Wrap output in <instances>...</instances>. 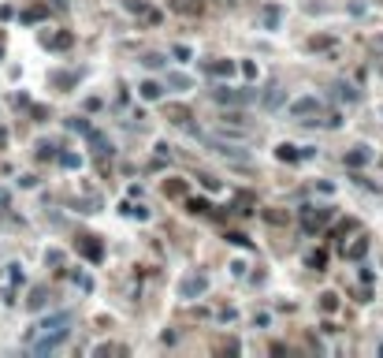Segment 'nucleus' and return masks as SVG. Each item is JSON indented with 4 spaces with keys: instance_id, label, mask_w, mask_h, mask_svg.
Masks as SVG:
<instances>
[{
    "instance_id": "f257e3e1",
    "label": "nucleus",
    "mask_w": 383,
    "mask_h": 358,
    "mask_svg": "<svg viewBox=\"0 0 383 358\" xmlns=\"http://www.w3.org/2000/svg\"><path fill=\"white\" fill-rule=\"evenodd\" d=\"M63 340H67V317H49V321L37 325L34 336H30L34 351H52V347L63 343Z\"/></svg>"
},
{
    "instance_id": "f03ea898",
    "label": "nucleus",
    "mask_w": 383,
    "mask_h": 358,
    "mask_svg": "<svg viewBox=\"0 0 383 358\" xmlns=\"http://www.w3.org/2000/svg\"><path fill=\"white\" fill-rule=\"evenodd\" d=\"M212 101L216 105H250L253 90H212Z\"/></svg>"
},
{
    "instance_id": "7ed1b4c3",
    "label": "nucleus",
    "mask_w": 383,
    "mask_h": 358,
    "mask_svg": "<svg viewBox=\"0 0 383 358\" xmlns=\"http://www.w3.org/2000/svg\"><path fill=\"white\" fill-rule=\"evenodd\" d=\"M328 220H331V209H305L301 213V228L305 231H320Z\"/></svg>"
},
{
    "instance_id": "20e7f679",
    "label": "nucleus",
    "mask_w": 383,
    "mask_h": 358,
    "mask_svg": "<svg viewBox=\"0 0 383 358\" xmlns=\"http://www.w3.org/2000/svg\"><path fill=\"white\" fill-rule=\"evenodd\" d=\"M171 12H175V15H190V19H197V15H205V0H171Z\"/></svg>"
},
{
    "instance_id": "39448f33",
    "label": "nucleus",
    "mask_w": 383,
    "mask_h": 358,
    "mask_svg": "<svg viewBox=\"0 0 383 358\" xmlns=\"http://www.w3.org/2000/svg\"><path fill=\"white\" fill-rule=\"evenodd\" d=\"M79 254H82V258H90V261H101L104 258V247H101L97 239H90V235H82V239H79Z\"/></svg>"
},
{
    "instance_id": "423d86ee",
    "label": "nucleus",
    "mask_w": 383,
    "mask_h": 358,
    "mask_svg": "<svg viewBox=\"0 0 383 358\" xmlns=\"http://www.w3.org/2000/svg\"><path fill=\"white\" fill-rule=\"evenodd\" d=\"M320 108H324V105H320L317 97H301V101H294V116H298V120H301V116H320Z\"/></svg>"
},
{
    "instance_id": "0eeeda50",
    "label": "nucleus",
    "mask_w": 383,
    "mask_h": 358,
    "mask_svg": "<svg viewBox=\"0 0 383 358\" xmlns=\"http://www.w3.org/2000/svg\"><path fill=\"white\" fill-rule=\"evenodd\" d=\"M201 291H205V276H190V280L179 284V295L183 299H194V295H201Z\"/></svg>"
},
{
    "instance_id": "6e6552de",
    "label": "nucleus",
    "mask_w": 383,
    "mask_h": 358,
    "mask_svg": "<svg viewBox=\"0 0 383 358\" xmlns=\"http://www.w3.org/2000/svg\"><path fill=\"white\" fill-rule=\"evenodd\" d=\"M372 161V149L368 146H357V149H350V153H346V164L350 168H365Z\"/></svg>"
},
{
    "instance_id": "1a4fd4ad",
    "label": "nucleus",
    "mask_w": 383,
    "mask_h": 358,
    "mask_svg": "<svg viewBox=\"0 0 383 358\" xmlns=\"http://www.w3.org/2000/svg\"><path fill=\"white\" fill-rule=\"evenodd\" d=\"M275 153H279V161H305V157L313 153V149H298V146H290V142H283L279 149H275Z\"/></svg>"
},
{
    "instance_id": "9d476101",
    "label": "nucleus",
    "mask_w": 383,
    "mask_h": 358,
    "mask_svg": "<svg viewBox=\"0 0 383 358\" xmlns=\"http://www.w3.org/2000/svg\"><path fill=\"white\" fill-rule=\"evenodd\" d=\"M365 254H368V239H365V235H357V239H353L350 247H346V258L357 261V258H365Z\"/></svg>"
},
{
    "instance_id": "9b49d317",
    "label": "nucleus",
    "mask_w": 383,
    "mask_h": 358,
    "mask_svg": "<svg viewBox=\"0 0 383 358\" xmlns=\"http://www.w3.org/2000/svg\"><path fill=\"white\" fill-rule=\"evenodd\" d=\"M235 71V64L231 60H216V64H208V75H231Z\"/></svg>"
},
{
    "instance_id": "f8f14e48",
    "label": "nucleus",
    "mask_w": 383,
    "mask_h": 358,
    "mask_svg": "<svg viewBox=\"0 0 383 358\" xmlns=\"http://www.w3.org/2000/svg\"><path fill=\"white\" fill-rule=\"evenodd\" d=\"M320 310H328V314H335V310H339V295H320Z\"/></svg>"
},
{
    "instance_id": "ddd939ff",
    "label": "nucleus",
    "mask_w": 383,
    "mask_h": 358,
    "mask_svg": "<svg viewBox=\"0 0 383 358\" xmlns=\"http://www.w3.org/2000/svg\"><path fill=\"white\" fill-rule=\"evenodd\" d=\"M141 97H145V101H157V97H160V86H157V82H141Z\"/></svg>"
},
{
    "instance_id": "4468645a",
    "label": "nucleus",
    "mask_w": 383,
    "mask_h": 358,
    "mask_svg": "<svg viewBox=\"0 0 383 358\" xmlns=\"http://www.w3.org/2000/svg\"><path fill=\"white\" fill-rule=\"evenodd\" d=\"M168 120H171V124H186V120H190V108H168Z\"/></svg>"
},
{
    "instance_id": "2eb2a0df",
    "label": "nucleus",
    "mask_w": 383,
    "mask_h": 358,
    "mask_svg": "<svg viewBox=\"0 0 383 358\" xmlns=\"http://www.w3.org/2000/svg\"><path fill=\"white\" fill-rule=\"evenodd\" d=\"M264 105H268V108L283 105V90H272V93H264Z\"/></svg>"
},
{
    "instance_id": "dca6fc26",
    "label": "nucleus",
    "mask_w": 383,
    "mask_h": 358,
    "mask_svg": "<svg viewBox=\"0 0 383 358\" xmlns=\"http://www.w3.org/2000/svg\"><path fill=\"white\" fill-rule=\"evenodd\" d=\"M219 120H223V124H231V127H242V124H246V116H238V112H223Z\"/></svg>"
},
{
    "instance_id": "f3484780",
    "label": "nucleus",
    "mask_w": 383,
    "mask_h": 358,
    "mask_svg": "<svg viewBox=\"0 0 383 358\" xmlns=\"http://www.w3.org/2000/svg\"><path fill=\"white\" fill-rule=\"evenodd\" d=\"M309 265H313V269H324V265H328V258L317 250V254H309Z\"/></svg>"
},
{
    "instance_id": "a211bd4d",
    "label": "nucleus",
    "mask_w": 383,
    "mask_h": 358,
    "mask_svg": "<svg viewBox=\"0 0 383 358\" xmlns=\"http://www.w3.org/2000/svg\"><path fill=\"white\" fill-rule=\"evenodd\" d=\"M264 220H268V224H283V220H286V213H279V209L272 213V209H268V213H264Z\"/></svg>"
},
{
    "instance_id": "6ab92c4d",
    "label": "nucleus",
    "mask_w": 383,
    "mask_h": 358,
    "mask_svg": "<svg viewBox=\"0 0 383 358\" xmlns=\"http://www.w3.org/2000/svg\"><path fill=\"white\" fill-rule=\"evenodd\" d=\"M164 191H168L171 198H179V194H186V183H168V187H164Z\"/></svg>"
},
{
    "instance_id": "aec40b11",
    "label": "nucleus",
    "mask_w": 383,
    "mask_h": 358,
    "mask_svg": "<svg viewBox=\"0 0 383 358\" xmlns=\"http://www.w3.org/2000/svg\"><path fill=\"white\" fill-rule=\"evenodd\" d=\"M60 164H67V168H79V157H74V153H63V157H60Z\"/></svg>"
},
{
    "instance_id": "412c9836",
    "label": "nucleus",
    "mask_w": 383,
    "mask_h": 358,
    "mask_svg": "<svg viewBox=\"0 0 383 358\" xmlns=\"http://www.w3.org/2000/svg\"><path fill=\"white\" fill-rule=\"evenodd\" d=\"M309 45H313V49H328V45H331V37H313Z\"/></svg>"
},
{
    "instance_id": "4be33fe9",
    "label": "nucleus",
    "mask_w": 383,
    "mask_h": 358,
    "mask_svg": "<svg viewBox=\"0 0 383 358\" xmlns=\"http://www.w3.org/2000/svg\"><path fill=\"white\" fill-rule=\"evenodd\" d=\"M0 205H8V194H4V191H0Z\"/></svg>"
}]
</instances>
